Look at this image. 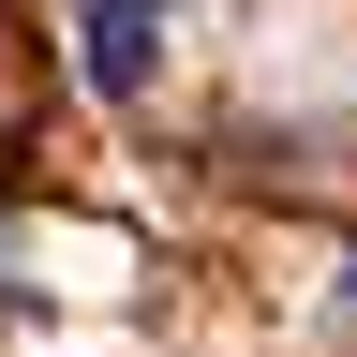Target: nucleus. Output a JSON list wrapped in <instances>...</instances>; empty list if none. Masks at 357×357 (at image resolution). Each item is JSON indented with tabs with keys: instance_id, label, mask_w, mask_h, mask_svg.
I'll use <instances>...</instances> for the list:
<instances>
[{
	"instance_id": "obj_1",
	"label": "nucleus",
	"mask_w": 357,
	"mask_h": 357,
	"mask_svg": "<svg viewBox=\"0 0 357 357\" xmlns=\"http://www.w3.org/2000/svg\"><path fill=\"white\" fill-rule=\"evenodd\" d=\"M178 60V0H75V75L89 105H149Z\"/></svg>"
},
{
	"instance_id": "obj_2",
	"label": "nucleus",
	"mask_w": 357,
	"mask_h": 357,
	"mask_svg": "<svg viewBox=\"0 0 357 357\" xmlns=\"http://www.w3.org/2000/svg\"><path fill=\"white\" fill-rule=\"evenodd\" d=\"M342 283H357V268H342Z\"/></svg>"
}]
</instances>
